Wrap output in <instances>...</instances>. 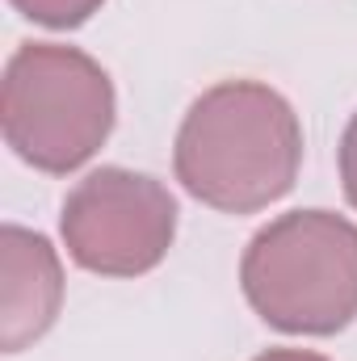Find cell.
I'll return each instance as SVG.
<instances>
[{
    "instance_id": "cell-5",
    "label": "cell",
    "mask_w": 357,
    "mask_h": 361,
    "mask_svg": "<svg viewBox=\"0 0 357 361\" xmlns=\"http://www.w3.org/2000/svg\"><path fill=\"white\" fill-rule=\"evenodd\" d=\"M0 345L21 353L42 341L63 307V265L47 235L17 223L0 235Z\"/></svg>"
},
{
    "instance_id": "cell-4",
    "label": "cell",
    "mask_w": 357,
    "mask_h": 361,
    "mask_svg": "<svg viewBox=\"0 0 357 361\" xmlns=\"http://www.w3.org/2000/svg\"><path fill=\"white\" fill-rule=\"evenodd\" d=\"M68 257L101 277H143L173 248L177 197L169 185L131 169H97L59 214Z\"/></svg>"
},
{
    "instance_id": "cell-1",
    "label": "cell",
    "mask_w": 357,
    "mask_h": 361,
    "mask_svg": "<svg viewBox=\"0 0 357 361\" xmlns=\"http://www.w3.org/2000/svg\"><path fill=\"white\" fill-rule=\"evenodd\" d=\"M173 169L189 197L223 214H257L282 202L303 169L294 105L261 80H223L181 118Z\"/></svg>"
},
{
    "instance_id": "cell-3",
    "label": "cell",
    "mask_w": 357,
    "mask_h": 361,
    "mask_svg": "<svg viewBox=\"0 0 357 361\" xmlns=\"http://www.w3.org/2000/svg\"><path fill=\"white\" fill-rule=\"evenodd\" d=\"M109 72L76 47L25 42L13 51L0 89V126L17 160L68 177L89 164L114 130Z\"/></svg>"
},
{
    "instance_id": "cell-2",
    "label": "cell",
    "mask_w": 357,
    "mask_h": 361,
    "mask_svg": "<svg viewBox=\"0 0 357 361\" xmlns=\"http://www.w3.org/2000/svg\"><path fill=\"white\" fill-rule=\"evenodd\" d=\"M248 307L286 336H337L357 319V223L290 210L261 227L240 261Z\"/></svg>"
},
{
    "instance_id": "cell-7",
    "label": "cell",
    "mask_w": 357,
    "mask_h": 361,
    "mask_svg": "<svg viewBox=\"0 0 357 361\" xmlns=\"http://www.w3.org/2000/svg\"><path fill=\"white\" fill-rule=\"evenodd\" d=\"M337 164H341V185H345V197L357 210V114L349 118L345 135H341V152H337Z\"/></svg>"
},
{
    "instance_id": "cell-8",
    "label": "cell",
    "mask_w": 357,
    "mask_h": 361,
    "mask_svg": "<svg viewBox=\"0 0 357 361\" xmlns=\"http://www.w3.org/2000/svg\"><path fill=\"white\" fill-rule=\"evenodd\" d=\"M253 361H328L324 353H311V349H269V353H261V357Z\"/></svg>"
},
{
    "instance_id": "cell-6",
    "label": "cell",
    "mask_w": 357,
    "mask_h": 361,
    "mask_svg": "<svg viewBox=\"0 0 357 361\" xmlns=\"http://www.w3.org/2000/svg\"><path fill=\"white\" fill-rule=\"evenodd\" d=\"M21 17H30L34 25H47V30H76L85 25L92 13L105 4V0H8Z\"/></svg>"
}]
</instances>
